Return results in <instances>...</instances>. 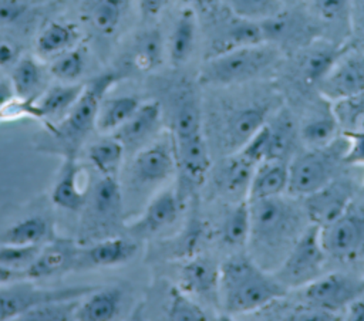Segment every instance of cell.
Instances as JSON below:
<instances>
[{
    "mask_svg": "<svg viewBox=\"0 0 364 321\" xmlns=\"http://www.w3.org/2000/svg\"><path fill=\"white\" fill-rule=\"evenodd\" d=\"M218 293L228 314H243L284 297L287 288L255 260L233 256L219 266Z\"/></svg>",
    "mask_w": 364,
    "mask_h": 321,
    "instance_id": "6da1fadb",
    "label": "cell"
},
{
    "mask_svg": "<svg viewBox=\"0 0 364 321\" xmlns=\"http://www.w3.org/2000/svg\"><path fill=\"white\" fill-rule=\"evenodd\" d=\"M121 80V74L107 71L84 84L71 109L58 122H46L47 141L40 149L65 156H77L78 149L95 129V119L107 92Z\"/></svg>",
    "mask_w": 364,
    "mask_h": 321,
    "instance_id": "7a4b0ae2",
    "label": "cell"
},
{
    "mask_svg": "<svg viewBox=\"0 0 364 321\" xmlns=\"http://www.w3.org/2000/svg\"><path fill=\"white\" fill-rule=\"evenodd\" d=\"M250 207V237L262 259L279 260L286 257L303 227L300 210L280 196L247 200Z\"/></svg>",
    "mask_w": 364,
    "mask_h": 321,
    "instance_id": "3957f363",
    "label": "cell"
},
{
    "mask_svg": "<svg viewBox=\"0 0 364 321\" xmlns=\"http://www.w3.org/2000/svg\"><path fill=\"white\" fill-rule=\"evenodd\" d=\"M279 50L272 43L237 47L205 61L199 80L203 84L229 85L253 80L267 71L279 58Z\"/></svg>",
    "mask_w": 364,
    "mask_h": 321,
    "instance_id": "277c9868",
    "label": "cell"
},
{
    "mask_svg": "<svg viewBox=\"0 0 364 321\" xmlns=\"http://www.w3.org/2000/svg\"><path fill=\"white\" fill-rule=\"evenodd\" d=\"M122 190L117 176H101L88 190V197L80 224L78 244L85 246L112 233L122 217Z\"/></svg>",
    "mask_w": 364,
    "mask_h": 321,
    "instance_id": "5b68a950",
    "label": "cell"
},
{
    "mask_svg": "<svg viewBox=\"0 0 364 321\" xmlns=\"http://www.w3.org/2000/svg\"><path fill=\"white\" fill-rule=\"evenodd\" d=\"M320 230V226L310 223L282 260L277 270L272 273L287 290L304 287L323 274L327 254L321 244Z\"/></svg>",
    "mask_w": 364,
    "mask_h": 321,
    "instance_id": "8992f818",
    "label": "cell"
},
{
    "mask_svg": "<svg viewBox=\"0 0 364 321\" xmlns=\"http://www.w3.org/2000/svg\"><path fill=\"white\" fill-rule=\"evenodd\" d=\"M346 146L347 142L334 139L326 146L311 148L293 158L289 163L287 192L293 196H307L333 180Z\"/></svg>",
    "mask_w": 364,
    "mask_h": 321,
    "instance_id": "52a82bcc",
    "label": "cell"
},
{
    "mask_svg": "<svg viewBox=\"0 0 364 321\" xmlns=\"http://www.w3.org/2000/svg\"><path fill=\"white\" fill-rule=\"evenodd\" d=\"M95 285H77L64 288H41L30 280H18L0 285V321L18 318L28 308L53 300L81 298Z\"/></svg>",
    "mask_w": 364,
    "mask_h": 321,
    "instance_id": "ba28073f",
    "label": "cell"
},
{
    "mask_svg": "<svg viewBox=\"0 0 364 321\" xmlns=\"http://www.w3.org/2000/svg\"><path fill=\"white\" fill-rule=\"evenodd\" d=\"M176 169L173 141L159 139L136 151L129 165V183L134 187H149L168 180Z\"/></svg>",
    "mask_w": 364,
    "mask_h": 321,
    "instance_id": "9c48e42d",
    "label": "cell"
},
{
    "mask_svg": "<svg viewBox=\"0 0 364 321\" xmlns=\"http://www.w3.org/2000/svg\"><path fill=\"white\" fill-rule=\"evenodd\" d=\"M364 293L363 284L343 273L321 274L303 287V298L311 308L333 314L346 308L350 301Z\"/></svg>",
    "mask_w": 364,
    "mask_h": 321,
    "instance_id": "30bf717a",
    "label": "cell"
},
{
    "mask_svg": "<svg viewBox=\"0 0 364 321\" xmlns=\"http://www.w3.org/2000/svg\"><path fill=\"white\" fill-rule=\"evenodd\" d=\"M80 247L75 240L55 236L41 246L36 260L24 271L26 280L41 281L75 271Z\"/></svg>",
    "mask_w": 364,
    "mask_h": 321,
    "instance_id": "8fae6325",
    "label": "cell"
},
{
    "mask_svg": "<svg viewBox=\"0 0 364 321\" xmlns=\"http://www.w3.org/2000/svg\"><path fill=\"white\" fill-rule=\"evenodd\" d=\"M320 239L327 256L341 261L353 259L364 247V213L346 212L321 227Z\"/></svg>",
    "mask_w": 364,
    "mask_h": 321,
    "instance_id": "7c38bea8",
    "label": "cell"
},
{
    "mask_svg": "<svg viewBox=\"0 0 364 321\" xmlns=\"http://www.w3.org/2000/svg\"><path fill=\"white\" fill-rule=\"evenodd\" d=\"M353 195L350 182L334 178L318 190L304 196V213L310 223L324 227L348 210Z\"/></svg>",
    "mask_w": 364,
    "mask_h": 321,
    "instance_id": "4fadbf2b",
    "label": "cell"
},
{
    "mask_svg": "<svg viewBox=\"0 0 364 321\" xmlns=\"http://www.w3.org/2000/svg\"><path fill=\"white\" fill-rule=\"evenodd\" d=\"M317 85L334 102L364 92V54H343Z\"/></svg>",
    "mask_w": 364,
    "mask_h": 321,
    "instance_id": "5bb4252c",
    "label": "cell"
},
{
    "mask_svg": "<svg viewBox=\"0 0 364 321\" xmlns=\"http://www.w3.org/2000/svg\"><path fill=\"white\" fill-rule=\"evenodd\" d=\"M136 251L138 244L132 237H104L80 247L75 271H87L92 268L125 264L136 254Z\"/></svg>",
    "mask_w": 364,
    "mask_h": 321,
    "instance_id": "9a60e30c",
    "label": "cell"
},
{
    "mask_svg": "<svg viewBox=\"0 0 364 321\" xmlns=\"http://www.w3.org/2000/svg\"><path fill=\"white\" fill-rule=\"evenodd\" d=\"M87 197L88 189L82 185V166L78 163V158H63V165L51 189V202L63 210L81 213Z\"/></svg>",
    "mask_w": 364,
    "mask_h": 321,
    "instance_id": "2e32d148",
    "label": "cell"
},
{
    "mask_svg": "<svg viewBox=\"0 0 364 321\" xmlns=\"http://www.w3.org/2000/svg\"><path fill=\"white\" fill-rule=\"evenodd\" d=\"M179 214V199L173 190L159 192L145 207L139 219L128 226L132 237H146L171 226Z\"/></svg>",
    "mask_w": 364,
    "mask_h": 321,
    "instance_id": "e0dca14e",
    "label": "cell"
},
{
    "mask_svg": "<svg viewBox=\"0 0 364 321\" xmlns=\"http://www.w3.org/2000/svg\"><path fill=\"white\" fill-rule=\"evenodd\" d=\"M161 121V105L156 101L141 104L136 111L112 135L122 143L125 153L141 149L154 135Z\"/></svg>",
    "mask_w": 364,
    "mask_h": 321,
    "instance_id": "ac0fdd59",
    "label": "cell"
},
{
    "mask_svg": "<svg viewBox=\"0 0 364 321\" xmlns=\"http://www.w3.org/2000/svg\"><path fill=\"white\" fill-rule=\"evenodd\" d=\"M176 166L192 180L200 182L210 168L206 142L200 132L173 138Z\"/></svg>",
    "mask_w": 364,
    "mask_h": 321,
    "instance_id": "d6986e66",
    "label": "cell"
},
{
    "mask_svg": "<svg viewBox=\"0 0 364 321\" xmlns=\"http://www.w3.org/2000/svg\"><path fill=\"white\" fill-rule=\"evenodd\" d=\"M55 237L54 223L48 216L30 214L0 230V244L43 246Z\"/></svg>",
    "mask_w": 364,
    "mask_h": 321,
    "instance_id": "ffe728a7",
    "label": "cell"
},
{
    "mask_svg": "<svg viewBox=\"0 0 364 321\" xmlns=\"http://www.w3.org/2000/svg\"><path fill=\"white\" fill-rule=\"evenodd\" d=\"M289 162L287 160H264L256 166L250 185L247 187V200L280 196L287 190Z\"/></svg>",
    "mask_w": 364,
    "mask_h": 321,
    "instance_id": "44dd1931",
    "label": "cell"
},
{
    "mask_svg": "<svg viewBox=\"0 0 364 321\" xmlns=\"http://www.w3.org/2000/svg\"><path fill=\"white\" fill-rule=\"evenodd\" d=\"M124 291L117 285L98 287L82 297L77 307L74 320L80 321H109L114 320L122 304Z\"/></svg>",
    "mask_w": 364,
    "mask_h": 321,
    "instance_id": "7402d4cb",
    "label": "cell"
},
{
    "mask_svg": "<svg viewBox=\"0 0 364 321\" xmlns=\"http://www.w3.org/2000/svg\"><path fill=\"white\" fill-rule=\"evenodd\" d=\"M196 36H198V18L196 13L191 6H185L181 9L168 43V57L172 65L178 67L185 64L196 44Z\"/></svg>",
    "mask_w": 364,
    "mask_h": 321,
    "instance_id": "603a6c76",
    "label": "cell"
},
{
    "mask_svg": "<svg viewBox=\"0 0 364 321\" xmlns=\"http://www.w3.org/2000/svg\"><path fill=\"white\" fill-rule=\"evenodd\" d=\"M219 266L208 257L188 261L179 277V288L189 295H209L218 291Z\"/></svg>",
    "mask_w": 364,
    "mask_h": 321,
    "instance_id": "cb8c5ba5",
    "label": "cell"
},
{
    "mask_svg": "<svg viewBox=\"0 0 364 321\" xmlns=\"http://www.w3.org/2000/svg\"><path fill=\"white\" fill-rule=\"evenodd\" d=\"M229 23V26L222 31V34L213 41L210 55H216L237 47L253 45L259 43H269L266 38V33L262 21L245 20L235 17Z\"/></svg>",
    "mask_w": 364,
    "mask_h": 321,
    "instance_id": "d4e9b609",
    "label": "cell"
},
{
    "mask_svg": "<svg viewBox=\"0 0 364 321\" xmlns=\"http://www.w3.org/2000/svg\"><path fill=\"white\" fill-rule=\"evenodd\" d=\"M84 84L61 82L44 89L36 104L41 112V119L46 122H58L71 109L81 95Z\"/></svg>",
    "mask_w": 364,
    "mask_h": 321,
    "instance_id": "484cf974",
    "label": "cell"
},
{
    "mask_svg": "<svg viewBox=\"0 0 364 321\" xmlns=\"http://www.w3.org/2000/svg\"><path fill=\"white\" fill-rule=\"evenodd\" d=\"M127 0H85L82 20L98 34L112 36L125 14Z\"/></svg>",
    "mask_w": 364,
    "mask_h": 321,
    "instance_id": "4316f807",
    "label": "cell"
},
{
    "mask_svg": "<svg viewBox=\"0 0 364 321\" xmlns=\"http://www.w3.org/2000/svg\"><path fill=\"white\" fill-rule=\"evenodd\" d=\"M80 31L75 24L50 21L36 38V54L40 58H54L77 45Z\"/></svg>",
    "mask_w": 364,
    "mask_h": 321,
    "instance_id": "83f0119b",
    "label": "cell"
},
{
    "mask_svg": "<svg viewBox=\"0 0 364 321\" xmlns=\"http://www.w3.org/2000/svg\"><path fill=\"white\" fill-rule=\"evenodd\" d=\"M267 109L260 105L246 107L232 115L228 121L225 139L230 151H239L266 124Z\"/></svg>",
    "mask_w": 364,
    "mask_h": 321,
    "instance_id": "f1b7e54d",
    "label": "cell"
},
{
    "mask_svg": "<svg viewBox=\"0 0 364 321\" xmlns=\"http://www.w3.org/2000/svg\"><path fill=\"white\" fill-rule=\"evenodd\" d=\"M256 166L240 152L226 158L216 170V183L226 193L247 192Z\"/></svg>",
    "mask_w": 364,
    "mask_h": 321,
    "instance_id": "f546056e",
    "label": "cell"
},
{
    "mask_svg": "<svg viewBox=\"0 0 364 321\" xmlns=\"http://www.w3.org/2000/svg\"><path fill=\"white\" fill-rule=\"evenodd\" d=\"M141 105L134 95H119L114 98H104L95 119V129L102 134H112L117 131Z\"/></svg>",
    "mask_w": 364,
    "mask_h": 321,
    "instance_id": "4dcf8cb0",
    "label": "cell"
},
{
    "mask_svg": "<svg viewBox=\"0 0 364 321\" xmlns=\"http://www.w3.org/2000/svg\"><path fill=\"white\" fill-rule=\"evenodd\" d=\"M125 149L112 135L107 134L87 148V159L101 176H117Z\"/></svg>",
    "mask_w": 364,
    "mask_h": 321,
    "instance_id": "1f68e13d",
    "label": "cell"
},
{
    "mask_svg": "<svg viewBox=\"0 0 364 321\" xmlns=\"http://www.w3.org/2000/svg\"><path fill=\"white\" fill-rule=\"evenodd\" d=\"M164 53L165 45L161 31L151 28L136 37L129 53V60L135 70L148 72L162 64Z\"/></svg>",
    "mask_w": 364,
    "mask_h": 321,
    "instance_id": "d6a6232c",
    "label": "cell"
},
{
    "mask_svg": "<svg viewBox=\"0 0 364 321\" xmlns=\"http://www.w3.org/2000/svg\"><path fill=\"white\" fill-rule=\"evenodd\" d=\"M46 72L33 57H21L14 62L11 72V87L16 95L36 99L44 89Z\"/></svg>",
    "mask_w": 364,
    "mask_h": 321,
    "instance_id": "836d02e7",
    "label": "cell"
},
{
    "mask_svg": "<svg viewBox=\"0 0 364 321\" xmlns=\"http://www.w3.org/2000/svg\"><path fill=\"white\" fill-rule=\"evenodd\" d=\"M344 51L333 44L313 45L301 61V74L309 84H318L334 67Z\"/></svg>",
    "mask_w": 364,
    "mask_h": 321,
    "instance_id": "e575fe53",
    "label": "cell"
},
{
    "mask_svg": "<svg viewBox=\"0 0 364 321\" xmlns=\"http://www.w3.org/2000/svg\"><path fill=\"white\" fill-rule=\"evenodd\" d=\"M269 151L267 159H277V160H287L291 155V151L296 146V124L287 112H280L273 122L269 124Z\"/></svg>",
    "mask_w": 364,
    "mask_h": 321,
    "instance_id": "d590c367",
    "label": "cell"
},
{
    "mask_svg": "<svg viewBox=\"0 0 364 321\" xmlns=\"http://www.w3.org/2000/svg\"><path fill=\"white\" fill-rule=\"evenodd\" d=\"M250 237V207L247 199L240 200L226 216L222 240L228 246H245Z\"/></svg>",
    "mask_w": 364,
    "mask_h": 321,
    "instance_id": "8d00e7d4",
    "label": "cell"
},
{
    "mask_svg": "<svg viewBox=\"0 0 364 321\" xmlns=\"http://www.w3.org/2000/svg\"><path fill=\"white\" fill-rule=\"evenodd\" d=\"M87 51L82 45H75L50 62L48 72L61 82H75L85 71Z\"/></svg>",
    "mask_w": 364,
    "mask_h": 321,
    "instance_id": "74e56055",
    "label": "cell"
},
{
    "mask_svg": "<svg viewBox=\"0 0 364 321\" xmlns=\"http://www.w3.org/2000/svg\"><path fill=\"white\" fill-rule=\"evenodd\" d=\"M81 298L46 301V303H41V304H37V305L28 308L17 320L18 321H68V320H74V315H75V311H77V307H78Z\"/></svg>",
    "mask_w": 364,
    "mask_h": 321,
    "instance_id": "f35d334b",
    "label": "cell"
},
{
    "mask_svg": "<svg viewBox=\"0 0 364 321\" xmlns=\"http://www.w3.org/2000/svg\"><path fill=\"white\" fill-rule=\"evenodd\" d=\"M220 3L235 16L245 20L262 21L282 14V0H220Z\"/></svg>",
    "mask_w": 364,
    "mask_h": 321,
    "instance_id": "ab89813d",
    "label": "cell"
},
{
    "mask_svg": "<svg viewBox=\"0 0 364 321\" xmlns=\"http://www.w3.org/2000/svg\"><path fill=\"white\" fill-rule=\"evenodd\" d=\"M338 128L340 124L331 111L306 121L300 129V136L310 148H320L336 139Z\"/></svg>",
    "mask_w": 364,
    "mask_h": 321,
    "instance_id": "60d3db41",
    "label": "cell"
},
{
    "mask_svg": "<svg viewBox=\"0 0 364 321\" xmlns=\"http://www.w3.org/2000/svg\"><path fill=\"white\" fill-rule=\"evenodd\" d=\"M200 132V112L192 94L183 95L173 115V138Z\"/></svg>",
    "mask_w": 364,
    "mask_h": 321,
    "instance_id": "b9f144b4",
    "label": "cell"
},
{
    "mask_svg": "<svg viewBox=\"0 0 364 321\" xmlns=\"http://www.w3.org/2000/svg\"><path fill=\"white\" fill-rule=\"evenodd\" d=\"M166 315L172 321H203L208 318L205 311L179 287L171 290V303Z\"/></svg>",
    "mask_w": 364,
    "mask_h": 321,
    "instance_id": "7bdbcfd3",
    "label": "cell"
},
{
    "mask_svg": "<svg viewBox=\"0 0 364 321\" xmlns=\"http://www.w3.org/2000/svg\"><path fill=\"white\" fill-rule=\"evenodd\" d=\"M41 246H17V244H0V266L26 271L28 266L36 260Z\"/></svg>",
    "mask_w": 364,
    "mask_h": 321,
    "instance_id": "ee69618b",
    "label": "cell"
},
{
    "mask_svg": "<svg viewBox=\"0 0 364 321\" xmlns=\"http://www.w3.org/2000/svg\"><path fill=\"white\" fill-rule=\"evenodd\" d=\"M21 118H34L41 119V112L33 98H23L13 95L1 108H0V122L17 121Z\"/></svg>",
    "mask_w": 364,
    "mask_h": 321,
    "instance_id": "f6af8a7d",
    "label": "cell"
},
{
    "mask_svg": "<svg viewBox=\"0 0 364 321\" xmlns=\"http://www.w3.org/2000/svg\"><path fill=\"white\" fill-rule=\"evenodd\" d=\"M269 136H270V131H269V124L266 122L237 152H240L245 158L252 160L255 165H259L267 159Z\"/></svg>",
    "mask_w": 364,
    "mask_h": 321,
    "instance_id": "bcb514c9",
    "label": "cell"
},
{
    "mask_svg": "<svg viewBox=\"0 0 364 321\" xmlns=\"http://www.w3.org/2000/svg\"><path fill=\"white\" fill-rule=\"evenodd\" d=\"M347 146L341 160L348 165H364V132L344 129Z\"/></svg>",
    "mask_w": 364,
    "mask_h": 321,
    "instance_id": "7dc6e473",
    "label": "cell"
},
{
    "mask_svg": "<svg viewBox=\"0 0 364 321\" xmlns=\"http://www.w3.org/2000/svg\"><path fill=\"white\" fill-rule=\"evenodd\" d=\"M27 13L23 0H0V27L18 23Z\"/></svg>",
    "mask_w": 364,
    "mask_h": 321,
    "instance_id": "c3c4849f",
    "label": "cell"
},
{
    "mask_svg": "<svg viewBox=\"0 0 364 321\" xmlns=\"http://www.w3.org/2000/svg\"><path fill=\"white\" fill-rule=\"evenodd\" d=\"M348 0H314L316 10L324 20H336L338 18L346 7Z\"/></svg>",
    "mask_w": 364,
    "mask_h": 321,
    "instance_id": "681fc988",
    "label": "cell"
},
{
    "mask_svg": "<svg viewBox=\"0 0 364 321\" xmlns=\"http://www.w3.org/2000/svg\"><path fill=\"white\" fill-rule=\"evenodd\" d=\"M169 0H138V9L145 20L155 18L166 7Z\"/></svg>",
    "mask_w": 364,
    "mask_h": 321,
    "instance_id": "f907efd6",
    "label": "cell"
},
{
    "mask_svg": "<svg viewBox=\"0 0 364 321\" xmlns=\"http://www.w3.org/2000/svg\"><path fill=\"white\" fill-rule=\"evenodd\" d=\"M18 60V48L6 40H0V67L14 65Z\"/></svg>",
    "mask_w": 364,
    "mask_h": 321,
    "instance_id": "816d5d0a",
    "label": "cell"
},
{
    "mask_svg": "<svg viewBox=\"0 0 364 321\" xmlns=\"http://www.w3.org/2000/svg\"><path fill=\"white\" fill-rule=\"evenodd\" d=\"M346 317L350 321H364V300L357 297L347 304Z\"/></svg>",
    "mask_w": 364,
    "mask_h": 321,
    "instance_id": "f5cc1de1",
    "label": "cell"
},
{
    "mask_svg": "<svg viewBox=\"0 0 364 321\" xmlns=\"http://www.w3.org/2000/svg\"><path fill=\"white\" fill-rule=\"evenodd\" d=\"M18 280H26L24 271H17V270H11L0 266V285L18 281Z\"/></svg>",
    "mask_w": 364,
    "mask_h": 321,
    "instance_id": "db71d44e",
    "label": "cell"
},
{
    "mask_svg": "<svg viewBox=\"0 0 364 321\" xmlns=\"http://www.w3.org/2000/svg\"><path fill=\"white\" fill-rule=\"evenodd\" d=\"M16 95L13 87H11V82H7V81H0V108L13 97Z\"/></svg>",
    "mask_w": 364,
    "mask_h": 321,
    "instance_id": "11a10c76",
    "label": "cell"
},
{
    "mask_svg": "<svg viewBox=\"0 0 364 321\" xmlns=\"http://www.w3.org/2000/svg\"><path fill=\"white\" fill-rule=\"evenodd\" d=\"M193 3H196L198 6L200 7H213L216 6L218 3H220V0H191Z\"/></svg>",
    "mask_w": 364,
    "mask_h": 321,
    "instance_id": "9f6ffc18",
    "label": "cell"
},
{
    "mask_svg": "<svg viewBox=\"0 0 364 321\" xmlns=\"http://www.w3.org/2000/svg\"><path fill=\"white\" fill-rule=\"evenodd\" d=\"M361 284H363V288H364V278L361 280Z\"/></svg>",
    "mask_w": 364,
    "mask_h": 321,
    "instance_id": "6f0895ef",
    "label": "cell"
},
{
    "mask_svg": "<svg viewBox=\"0 0 364 321\" xmlns=\"http://www.w3.org/2000/svg\"><path fill=\"white\" fill-rule=\"evenodd\" d=\"M282 1H283V3H284V1H290V0H282Z\"/></svg>",
    "mask_w": 364,
    "mask_h": 321,
    "instance_id": "680465c9",
    "label": "cell"
}]
</instances>
